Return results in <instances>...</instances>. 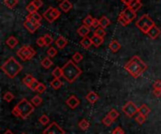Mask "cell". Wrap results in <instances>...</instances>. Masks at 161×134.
I'll use <instances>...</instances> for the list:
<instances>
[{
  "label": "cell",
  "mask_w": 161,
  "mask_h": 134,
  "mask_svg": "<svg viewBox=\"0 0 161 134\" xmlns=\"http://www.w3.org/2000/svg\"><path fill=\"white\" fill-rule=\"evenodd\" d=\"M147 65L142 60V58L139 55H134L125 65V70L130 73V75L133 78H139L146 70Z\"/></svg>",
  "instance_id": "cell-1"
},
{
  "label": "cell",
  "mask_w": 161,
  "mask_h": 134,
  "mask_svg": "<svg viewBox=\"0 0 161 134\" xmlns=\"http://www.w3.org/2000/svg\"><path fill=\"white\" fill-rule=\"evenodd\" d=\"M138 109H139V107H137L133 101L126 102L122 108L125 115L128 117H133L136 114H138Z\"/></svg>",
  "instance_id": "cell-8"
},
{
  "label": "cell",
  "mask_w": 161,
  "mask_h": 134,
  "mask_svg": "<svg viewBox=\"0 0 161 134\" xmlns=\"http://www.w3.org/2000/svg\"><path fill=\"white\" fill-rule=\"evenodd\" d=\"M34 112V105L32 102H29L26 99H22L16 106L12 109V115L16 117H21L26 119Z\"/></svg>",
  "instance_id": "cell-3"
},
{
  "label": "cell",
  "mask_w": 161,
  "mask_h": 134,
  "mask_svg": "<svg viewBox=\"0 0 161 134\" xmlns=\"http://www.w3.org/2000/svg\"><path fill=\"white\" fill-rule=\"evenodd\" d=\"M93 20H94V18H93L92 15H87V16L85 17V19L83 20V24H85V25L91 27V26H92Z\"/></svg>",
  "instance_id": "cell-31"
},
{
  "label": "cell",
  "mask_w": 161,
  "mask_h": 134,
  "mask_svg": "<svg viewBox=\"0 0 161 134\" xmlns=\"http://www.w3.org/2000/svg\"><path fill=\"white\" fill-rule=\"evenodd\" d=\"M36 43L39 47H43V46H46L45 45V41H44V39L43 37H40L39 39H37L36 40Z\"/></svg>",
  "instance_id": "cell-46"
},
{
  "label": "cell",
  "mask_w": 161,
  "mask_h": 134,
  "mask_svg": "<svg viewBox=\"0 0 161 134\" xmlns=\"http://www.w3.org/2000/svg\"><path fill=\"white\" fill-rule=\"evenodd\" d=\"M32 3H33V4H34L38 8H42V5H43L42 0H33V1H32Z\"/></svg>",
  "instance_id": "cell-49"
},
{
  "label": "cell",
  "mask_w": 161,
  "mask_h": 134,
  "mask_svg": "<svg viewBox=\"0 0 161 134\" xmlns=\"http://www.w3.org/2000/svg\"><path fill=\"white\" fill-rule=\"evenodd\" d=\"M72 59L74 60V62H75V63L77 64V63L81 62V60L83 59V55H82L79 52H76V53H75V54H73Z\"/></svg>",
  "instance_id": "cell-37"
},
{
  "label": "cell",
  "mask_w": 161,
  "mask_h": 134,
  "mask_svg": "<svg viewBox=\"0 0 161 134\" xmlns=\"http://www.w3.org/2000/svg\"><path fill=\"white\" fill-rule=\"evenodd\" d=\"M62 72H63V78L68 83L72 84L81 75L82 70L76 65V63L74 62L73 59H71L68 60L62 67Z\"/></svg>",
  "instance_id": "cell-2"
},
{
  "label": "cell",
  "mask_w": 161,
  "mask_h": 134,
  "mask_svg": "<svg viewBox=\"0 0 161 134\" xmlns=\"http://www.w3.org/2000/svg\"><path fill=\"white\" fill-rule=\"evenodd\" d=\"M18 39H17V38H15L14 36H10V37H8L7 39H6V44L8 45V47H9L10 49H13V48H15L16 46H17V44H18Z\"/></svg>",
  "instance_id": "cell-16"
},
{
  "label": "cell",
  "mask_w": 161,
  "mask_h": 134,
  "mask_svg": "<svg viewBox=\"0 0 161 134\" xmlns=\"http://www.w3.org/2000/svg\"><path fill=\"white\" fill-rule=\"evenodd\" d=\"M45 90H46V85L44 84H42V83H40L39 86L36 89V92H38L39 94H42Z\"/></svg>",
  "instance_id": "cell-45"
},
{
  "label": "cell",
  "mask_w": 161,
  "mask_h": 134,
  "mask_svg": "<svg viewBox=\"0 0 161 134\" xmlns=\"http://www.w3.org/2000/svg\"><path fill=\"white\" fill-rule=\"evenodd\" d=\"M4 4L8 8H13L17 6L18 0H4Z\"/></svg>",
  "instance_id": "cell-32"
},
{
  "label": "cell",
  "mask_w": 161,
  "mask_h": 134,
  "mask_svg": "<svg viewBox=\"0 0 161 134\" xmlns=\"http://www.w3.org/2000/svg\"><path fill=\"white\" fill-rule=\"evenodd\" d=\"M34 80H35V78H34L31 74H26V75L25 76V78L23 79V83H24L27 87H29V86L31 85V84L33 83Z\"/></svg>",
  "instance_id": "cell-27"
},
{
  "label": "cell",
  "mask_w": 161,
  "mask_h": 134,
  "mask_svg": "<svg viewBox=\"0 0 161 134\" xmlns=\"http://www.w3.org/2000/svg\"><path fill=\"white\" fill-rule=\"evenodd\" d=\"M108 47H109V49H110V51H111V52L116 53V52H118V51L121 49V44L119 43V41H118V40H116V39H112V40L110 41V43H109Z\"/></svg>",
  "instance_id": "cell-22"
},
{
  "label": "cell",
  "mask_w": 161,
  "mask_h": 134,
  "mask_svg": "<svg viewBox=\"0 0 161 134\" xmlns=\"http://www.w3.org/2000/svg\"><path fill=\"white\" fill-rule=\"evenodd\" d=\"M43 39H44V41H45V45L46 46H49L53 42V38L51 37L50 34H45L43 36Z\"/></svg>",
  "instance_id": "cell-42"
},
{
  "label": "cell",
  "mask_w": 161,
  "mask_h": 134,
  "mask_svg": "<svg viewBox=\"0 0 161 134\" xmlns=\"http://www.w3.org/2000/svg\"><path fill=\"white\" fill-rule=\"evenodd\" d=\"M99 23H100V26H102L103 28H107L110 24V20L106 16H102L99 19Z\"/></svg>",
  "instance_id": "cell-25"
},
{
  "label": "cell",
  "mask_w": 161,
  "mask_h": 134,
  "mask_svg": "<svg viewBox=\"0 0 161 134\" xmlns=\"http://www.w3.org/2000/svg\"><path fill=\"white\" fill-rule=\"evenodd\" d=\"M28 16L29 17H31L32 19H34V20H36L37 22H41L42 21V16L40 14V13H38V12H34V13H29L28 14Z\"/></svg>",
  "instance_id": "cell-40"
},
{
  "label": "cell",
  "mask_w": 161,
  "mask_h": 134,
  "mask_svg": "<svg viewBox=\"0 0 161 134\" xmlns=\"http://www.w3.org/2000/svg\"><path fill=\"white\" fill-rule=\"evenodd\" d=\"M106 34H107L106 30L102 26H99V27L95 28V30L93 31V35H96V36H99V37H102V38L106 37Z\"/></svg>",
  "instance_id": "cell-30"
},
{
  "label": "cell",
  "mask_w": 161,
  "mask_h": 134,
  "mask_svg": "<svg viewBox=\"0 0 161 134\" xmlns=\"http://www.w3.org/2000/svg\"><path fill=\"white\" fill-rule=\"evenodd\" d=\"M42 134H65V131L56 122H53L42 131Z\"/></svg>",
  "instance_id": "cell-9"
},
{
  "label": "cell",
  "mask_w": 161,
  "mask_h": 134,
  "mask_svg": "<svg viewBox=\"0 0 161 134\" xmlns=\"http://www.w3.org/2000/svg\"><path fill=\"white\" fill-rule=\"evenodd\" d=\"M156 23H154V21L149 17V15L144 14L142 15L137 22H136V26L144 34H147L148 31L151 29L152 26H154Z\"/></svg>",
  "instance_id": "cell-5"
},
{
  "label": "cell",
  "mask_w": 161,
  "mask_h": 134,
  "mask_svg": "<svg viewBox=\"0 0 161 134\" xmlns=\"http://www.w3.org/2000/svg\"><path fill=\"white\" fill-rule=\"evenodd\" d=\"M3 99H4V100H5V101H7V102H10L11 100H13V99H14V95H13L11 92L8 91V92H6V93L4 94Z\"/></svg>",
  "instance_id": "cell-38"
},
{
  "label": "cell",
  "mask_w": 161,
  "mask_h": 134,
  "mask_svg": "<svg viewBox=\"0 0 161 134\" xmlns=\"http://www.w3.org/2000/svg\"><path fill=\"white\" fill-rule=\"evenodd\" d=\"M153 94L157 97V98H160L161 97V89L160 88H154L153 90Z\"/></svg>",
  "instance_id": "cell-50"
},
{
  "label": "cell",
  "mask_w": 161,
  "mask_h": 134,
  "mask_svg": "<svg viewBox=\"0 0 161 134\" xmlns=\"http://www.w3.org/2000/svg\"><path fill=\"white\" fill-rule=\"evenodd\" d=\"M153 88H160L161 89V80H156L154 85H153Z\"/></svg>",
  "instance_id": "cell-51"
},
{
  "label": "cell",
  "mask_w": 161,
  "mask_h": 134,
  "mask_svg": "<svg viewBox=\"0 0 161 134\" xmlns=\"http://www.w3.org/2000/svg\"><path fill=\"white\" fill-rule=\"evenodd\" d=\"M39 122H40L42 125L45 126V125H47V124L50 122V119H49V117H48L46 115H42V116L39 118Z\"/></svg>",
  "instance_id": "cell-39"
},
{
  "label": "cell",
  "mask_w": 161,
  "mask_h": 134,
  "mask_svg": "<svg viewBox=\"0 0 161 134\" xmlns=\"http://www.w3.org/2000/svg\"><path fill=\"white\" fill-rule=\"evenodd\" d=\"M99 26H100L99 20H98V19H96V18H94V20H93V23H92V27H94V28H97V27H99Z\"/></svg>",
  "instance_id": "cell-52"
},
{
  "label": "cell",
  "mask_w": 161,
  "mask_h": 134,
  "mask_svg": "<svg viewBox=\"0 0 161 134\" xmlns=\"http://www.w3.org/2000/svg\"><path fill=\"white\" fill-rule=\"evenodd\" d=\"M42 25V23L41 22H39V23H31V22H29L28 20H26L25 19V21L24 22V26L26 28V30L29 32V33H31V34H34L35 32H36V30L40 27Z\"/></svg>",
  "instance_id": "cell-11"
},
{
  "label": "cell",
  "mask_w": 161,
  "mask_h": 134,
  "mask_svg": "<svg viewBox=\"0 0 161 134\" xmlns=\"http://www.w3.org/2000/svg\"><path fill=\"white\" fill-rule=\"evenodd\" d=\"M50 85H51V87L54 88V89H58V88H60V87L62 86V82L60 81V79L55 78V79L50 83Z\"/></svg>",
  "instance_id": "cell-29"
},
{
  "label": "cell",
  "mask_w": 161,
  "mask_h": 134,
  "mask_svg": "<svg viewBox=\"0 0 161 134\" xmlns=\"http://www.w3.org/2000/svg\"><path fill=\"white\" fill-rule=\"evenodd\" d=\"M31 102H32V104H33L34 106H40V105L42 103V97L36 95V96H34V97L32 98Z\"/></svg>",
  "instance_id": "cell-33"
},
{
  "label": "cell",
  "mask_w": 161,
  "mask_h": 134,
  "mask_svg": "<svg viewBox=\"0 0 161 134\" xmlns=\"http://www.w3.org/2000/svg\"><path fill=\"white\" fill-rule=\"evenodd\" d=\"M91 39H92V45H94L96 48L101 46L103 44V42H104V38L96 36V35H93Z\"/></svg>",
  "instance_id": "cell-21"
},
{
  "label": "cell",
  "mask_w": 161,
  "mask_h": 134,
  "mask_svg": "<svg viewBox=\"0 0 161 134\" xmlns=\"http://www.w3.org/2000/svg\"><path fill=\"white\" fill-rule=\"evenodd\" d=\"M52 75L54 76V78H57V79H60L61 77H63L62 68H59V67L55 68V70L52 71Z\"/></svg>",
  "instance_id": "cell-26"
},
{
  "label": "cell",
  "mask_w": 161,
  "mask_h": 134,
  "mask_svg": "<svg viewBox=\"0 0 161 134\" xmlns=\"http://www.w3.org/2000/svg\"><path fill=\"white\" fill-rule=\"evenodd\" d=\"M86 100L91 103V104H94L98 100H99V95L96 94L94 91H91L87 94L86 96Z\"/></svg>",
  "instance_id": "cell-14"
},
{
  "label": "cell",
  "mask_w": 161,
  "mask_h": 134,
  "mask_svg": "<svg viewBox=\"0 0 161 134\" xmlns=\"http://www.w3.org/2000/svg\"><path fill=\"white\" fill-rule=\"evenodd\" d=\"M121 14H122L129 23H131V22L136 18V16H137V12L134 11L133 9H131L129 7L125 8L121 12Z\"/></svg>",
  "instance_id": "cell-10"
},
{
  "label": "cell",
  "mask_w": 161,
  "mask_h": 134,
  "mask_svg": "<svg viewBox=\"0 0 161 134\" xmlns=\"http://www.w3.org/2000/svg\"><path fill=\"white\" fill-rule=\"evenodd\" d=\"M102 122H103V124L105 125V126H107V127H109L112 123H113V120L108 116H107L106 117H104L103 118V120H102Z\"/></svg>",
  "instance_id": "cell-44"
},
{
  "label": "cell",
  "mask_w": 161,
  "mask_h": 134,
  "mask_svg": "<svg viewBox=\"0 0 161 134\" xmlns=\"http://www.w3.org/2000/svg\"><path fill=\"white\" fill-rule=\"evenodd\" d=\"M39 85H40V82L38 81V80H34L33 81V83L31 84V85L29 86V88L31 89V90H33V91H36V89H37V87L39 86Z\"/></svg>",
  "instance_id": "cell-47"
},
{
  "label": "cell",
  "mask_w": 161,
  "mask_h": 134,
  "mask_svg": "<svg viewBox=\"0 0 161 134\" xmlns=\"http://www.w3.org/2000/svg\"><path fill=\"white\" fill-rule=\"evenodd\" d=\"M118 23H119L121 25H123V26H126V25H128V24L130 23H129V22H128L121 13H120L119 16H118Z\"/></svg>",
  "instance_id": "cell-36"
},
{
  "label": "cell",
  "mask_w": 161,
  "mask_h": 134,
  "mask_svg": "<svg viewBox=\"0 0 161 134\" xmlns=\"http://www.w3.org/2000/svg\"><path fill=\"white\" fill-rule=\"evenodd\" d=\"M67 44H68V40L64 38V37H62V36H60V37H58V39L56 40V45H57V47L58 48V49H64L66 46H67Z\"/></svg>",
  "instance_id": "cell-18"
},
{
  "label": "cell",
  "mask_w": 161,
  "mask_h": 134,
  "mask_svg": "<svg viewBox=\"0 0 161 134\" xmlns=\"http://www.w3.org/2000/svg\"><path fill=\"white\" fill-rule=\"evenodd\" d=\"M41 65L44 68V69H49L52 65H53V61L50 59V57H44L42 62H41Z\"/></svg>",
  "instance_id": "cell-28"
},
{
  "label": "cell",
  "mask_w": 161,
  "mask_h": 134,
  "mask_svg": "<svg viewBox=\"0 0 161 134\" xmlns=\"http://www.w3.org/2000/svg\"><path fill=\"white\" fill-rule=\"evenodd\" d=\"M151 112V109L146 105V104H142L141 107H139L138 109V114H141L144 116H147Z\"/></svg>",
  "instance_id": "cell-23"
},
{
  "label": "cell",
  "mask_w": 161,
  "mask_h": 134,
  "mask_svg": "<svg viewBox=\"0 0 161 134\" xmlns=\"http://www.w3.org/2000/svg\"><path fill=\"white\" fill-rule=\"evenodd\" d=\"M25 8H26V10L31 14V13H34V12H37V10L39 9L32 2H30L26 7H25Z\"/></svg>",
  "instance_id": "cell-35"
},
{
  "label": "cell",
  "mask_w": 161,
  "mask_h": 134,
  "mask_svg": "<svg viewBox=\"0 0 161 134\" xmlns=\"http://www.w3.org/2000/svg\"><path fill=\"white\" fill-rule=\"evenodd\" d=\"M59 16H60V11L53 7H49L42 14V17L50 23L55 22Z\"/></svg>",
  "instance_id": "cell-7"
},
{
  "label": "cell",
  "mask_w": 161,
  "mask_h": 134,
  "mask_svg": "<svg viewBox=\"0 0 161 134\" xmlns=\"http://www.w3.org/2000/svg\"><path fill=\"white\" fill-rule=\"evenodd\" d=\"M58 1H60V0H58Z\"/></svg>",
  "instance_id": "cell-56"
},
{
  "label": "cell",
  "mask_w": 161,
  "mask_h": 134,
  "mask_svg": "<svg viewBox=\"0 0 161 134\" xmlns=\"http://www.w3.org/2000/svg\"><path fill=\"white\" fill-rule=\"evenodd\" d=\"M132 0H122V2L126 6V7H128L129 6V4H130V2H131Z\"/></svg>",
  "instance_id": "cell-53"
},
{
  "label": "cell",
  "mask_w": 161,
  "mask_h": 134,
  "mask_svg": "<svg viewBox=\"0 0 161 134\" xmlns=\"http://www.w3.org/2000/svg\"><path fill=\"white\" fill-rule=\"evenodd\" d=\"M80 45H81V47H82V48H84V49H86V50L90 49V48H91V46L92 45V39H91V38H89L88 36H87V37H84V38L80 40Z\"/></svg>",
  "instance_id": "cell-17"
},
{
  "label": "cell",
  "mask_w": 161,
  "mask_h": 134,
  "mask_svg": "<svg viewBox=\"0 0 161 134\" xmlns=\"http://www.w3.org/2000/svg\"><path fill=\"white\" fill-rule=\"evenodd\" d=\"M22 134H25V133H22Z\"/></svg>",
  "instance_id": "cell-55"
},
{
  "label": "cell",
  "mask_w": 161,
  "mask_h": 134,
  "mask_svg": "<svg viewBox=\"0 0 161 134\" xmlns=\"http://www.w3.org/2000/svg\"><path fill=\"white\" fill-rule=\"evenodd\" d=\"M90 27L89 26H87V25H85V24H82L81 26H79L78 27V29H77V33H78V35H80L81 37H87L88 35H89V33H90Z\"/></svg>",
  "instance_id": "cell-20"
},
{
  "label": "cell",
  "mask_w": 161,
  "mask_h": 134,
  "mask_svg": "<svg viewBox=\"0 0 161 134\" xmlns=\"http://www.w3.org/2000/svg\"><path fill=\"white\" fill-rule=\"evenodd\" d=\"M3 134H13V132H12L10 130H7V131H5Z\"/></svg>",
  "instance_id": "cell-54"
},
{
  "label": "cell",
  "mask_w": 161,
  "mask_h": 134,
  "mask_svg": "<svg viewBox=\"0 0 161 134\" xmlns=\"http://www.w3.org/2000/svg\"><path fill=\"white\" fill-rule=\"evenodd\" d=\"M57 54H58V51H57V49L54 48V47H50V48L47 50V54H48L49 57H55V56L57 55Z\"/></svg>",
  "instance_id": "cell-41"
},
{
  "label": "cell",
  "mask_w": 161,
  "mask_h": 134,
  "mask_svg": "<svg viewBox=\"0 0 161 134\" xmlns=\"http://www.w3.org/2000/svg\"><path fill=\"white\" fill-rule=\"evenodd\" d=\"M131 9H133L134 11H138V10H140L141 8H142V1L141 0H132L131 2H130V4H129V6H128Z\"/></svg>",
  "instance_id": "cell-19"
},
{
  "label": "cell",
  "mask_w": 161,
  "mask_h": 134,
  "mask_svg": "<svg viewBox=\"0 0 161 134\" xmlns=\"http://www.w3.org/2000/svg\"><path fill=\"white\" fill-rule=\"evenodd\" d=\"M35 54H36V51L29 45H25L17 51V55L23 61L30 60L31 58H33Z\"/></svg>",
  "instance_id": "cell-6"
},
{
  "label": "cell",
  "mask_w": 161,
  "mask_h": 134,
  "mask_svg": "<svg viewBox=\"0 0 161 134\" xmlns=\"http://www.w3.org/2000/svg\"><path fill=\"white\" fill-rule=\"evenodd\" d=\"M112 134H125V131H124L122 128L117 127V128H115V129L113 130Z\"/></svg>",
  "instance_id": "cell-48"
},
{
  "label": "cell",
  "mask_w": 161,
  "mask_h": 134,
  "mask_svg": "<svg viewBox=\"0 0 161 134\" xmlns=\"http://www.w3.org/2000/svg\"><path fill=\"white\" fill-rule=\"evenodd\" d=\"M161 34V30L159 29V27L158 26H157L156 24L154 25V26H152L151 27V29L148 31V33L146 34L150 39H158L159 36H160Z\"/></svg>",
  "instance_id": "cell-13"
},
{
  "label": "cell",
  "mask_w": 161,
  "mask_h": 134,
  "mask_svg": "<svg viewBox=\"0 0 161 134\" xmlns=\"http://www.w3.org/2000/svg\"><path fill=\"white\" fill-rule=\"evenodd\" d=\"M119 112L116 110V109H111L110 111H109V113L108 114V116L113 120V121H115L118 117H119Z\"/></svg>",
  "instance_id": "cell-34"
},
{
  "label": "cell",
  "mask_w": 161,
  "mask_h": 134,
  "mask_svg": "<svg viewBox=\"0 0 161 134\" xmlns=\"http://www.w3.org/2000/svg\"><path fill=\"white\" fill-rule=\"evenodd\" d=\"M1 70L8 78L13 79L23 70V67L13 56H10L2 64Z\"/></svg>",
  "instance_id": "cell-4"
},
{
  "label": "cell",
  "mask_w": 161,
  "mask_h": 134,
  "mask_svg": "<svg viewBox=\"0 0 161 134\" xmlns=\"http://www.w3.org/2000/svg\"><path fill=\"white\" fill-rule=\"evenodd\" d=\"M66 104L71 108V109H75L76 107H78V105L80 104V100L79 99L75 96V95H72L70 96L67 100H66Z\"/></svg>",
  "instance_id": "cell-12"
},
{
  "label": "cell",
  "mask_w": 161,
  "mask_h": 134,
  "mask_svg": "<svg viewBox=\"0 0 161 134\" xmlns=\"http://www.w3.org/2000/svg\"><path fill=\"white\" fill-rule=\"evenodd\" d=\"M59 8L62 9V11L68 12L72 9L73 4L69 0H62V2H60V4H59Z\"/></svg>",
  "instance_id": "cell-15"
},
{
  "label": "cell",
  "mask_w": 161,
  "mask_h": 134,
  "mask_svg": "<svg viewBox=\"0 0 161 134\" xmlns=\"http://www.w3.org/2000/svg\"><path fill=\"white\" fill-rule=\"evenodd\" d=\"M136 121H137L140 125H142V124L146 121V116H144L139 114V115L136 116Z\"/></svg>",
  "instance_id": "cell-43"
},
{
  "label": "cell",
  "mask_w": 161,
  "mask_h": 134,
  "mask_svg": "<svg viewBox=\"0 0 161 134\" xmlns=\"http://www.w3.org/2000/svg\"><path fill=\"white\" fill-rule=\"evenodd\" d=\"M78 127L80 128V130H82V131H88V130H89V128H90V122H89L87 119H82V120H80V121H79V123H78Z\"/></svg>",
  "instance_id": "cell-24"
}]
</instances>
